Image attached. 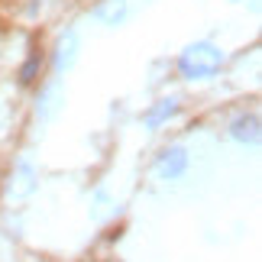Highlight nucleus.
Here are the masks:
<instances>
[{"mask_svg": "<svg viewBox=\"0 0 262 262\" xmlns=\"http://www.w3.org/2000/svg\"><path fill=\"white\" fill-rule=\"evenodd\" d=\"M224 65V52L214 42H191L185 52L178 55V72L188 78V81H204V78H214Z\"/></svg>", "mask_w": 262, "mask_h": 262, "instance_id": "nucleus-1", "label": "nucleus"}, {"mask_svg": "<svg viewBox=\"0 0 262 262\" xmlns=\"http://www.w3.org/2000/svg\"><path fill=\"white\" fill-rule=\"evenodd\" d=\"M78 52H81V39H78L75 29H65L62 36L55 39V49H52V65L58 75L72 72L75 62H78Z\"/></svg>", "mask_w": 262, "mask_h": 262, "instance_id": "nucleus-2", "label": "nucleus"}, {"mask_svg": "<svg viewBox=\"0 0 262 262\" xmlns=\"http://www.w3.org/2000/svg\"><path fill=\"white\" fill-rule=\"evenodd\" d=\"M185 172H188V152L181 146H168V149L159 152V159H156V175L162 178V181H175V178H181Z\"/></svg>", "mask_w": 262, "mask_h": 262, "instance_id": "nucleus-3", "label": "nucleus"}, {"mask_svg": "<svg viewBox=\"0 0 262 262\" xmlns=\"http://www.w3.org/2000/svg\"><path fill=\"white\" fill-rule=\"evenodd\" d=\"M36 185H39V172H36V165L29 162V159H23L16 168H13V175H10V198L13 201H26L29 194L36 191Z\"/></svg>", "mask_w": 262, "mask_h": 262, "instance_id": "nucleus-4", "label": "nucleus"}, {"mask_svg": "<svg viewBox=\"0 0 262 262\" xmlns=\"http://www.w3.org/2000/svg\"><path fill=\"white\" fill-rule=\"evenodd\" d=\"M65 104V91H62V81H49L42 91H39V97H36V117L42 120V123H49V120H55L58 117V110H62Z\"/></svg>", "mask_w": 262, "mask_h": 262, "instance_id": "nucleus-5", "label": "nucleus"}, {"mask_svg": "<svg viewBox=\"0 0 262 262\" xmlns=\"http://www.w3.org/2000/svg\"><path fill=\"white\" fill-rule=\"evenodd\" d=\"M230 136L243 146H256L259 143V117L256 114H239L233 123H230Z\"/></svg>", "mask_w": 262, "mask_h": 262, "instance_id": "nucleus-6", "label": "nucleus"}, {"mask_svg": "<svg viewBox=\"0 0 262 262\" xmlns=\"http://www.w3.org/2000/svg\"><path fill=\"white\" fill-rule=\"evenodd\" d=\"M94 16H97L104 26H110V29L123 26L126 16H129V0H104V4L94 10Z\"/></svg>", "mask_w": 262, "mask_h": 262, "instance_id": "nucleus-7", "label": "nucleus"}, {"mask_svg": "<svg viewBox=\"0 0 262 262\" xmlns=\"http://www.w3.org/2000/svg\"><path fill=\"white\" fill-rule=\"evenodd\" d=\"M175 110H178V104H175L172 97H168V100H159V104L146 114V123H149V126H162L165 120H172V117H175Z\"/></svg>", "mask_w": 262, "mask_h": 262, "instance_id": "nucleus-8", "label": "nucleus"}, {"mask_svg": "<svg viewBox=\"0 0 262 262\" xmlns=\"http://www.w3.org/2000/svg\"><path fill=\"white\" fill-rule=\"evenodd\" d=\"M39 65H42V58H39V55H29V62L23 65V72H19V81H23V84H29V81H33V78H36Z\"/></svg>", "mask_w": 262, "mask_h": 262, "instance_id": "nucleus-9", "label": "nucleus"}, {"mask_svg": "<svg viewBox=\"0 0 262 262\" xmlns=\"http://www.w3.org/2000/svg\"><path fill=\"white\" fill-rule=\"evenodd\" d=\"M104 214H107V191H97V194H94V210H91V217L100 220Z\"/></svg>", "mask_w": 262, "mask_h": 262, "instance_id": "nucleus-10", "label": "nucleus"}]
</instances>
